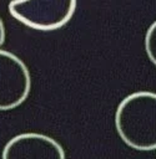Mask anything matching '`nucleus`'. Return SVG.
Listing matches in <instances>:
<instances>
[{"label": "nucleus", "instance_id": "obj_6", "mask_svg": "<svg viewBox=\"0 0 156 159\" xmlns=\"http://www.w3.org/2000/svg\"><path fill=\"white\" fill-rule=\"evenodd\" d=\"M5 41V27H4V22L0 17V46L4 43Z\"/></svg>", "mask_w": 156, "mask_h": 159}, {"label": "nucleus", "instance_id": "obj_4", "mask_svg": "<svg viewBox=\"0 0 156 159\" xmlns=\"http://www.w3.org/2000/svg\"><path fill=\"white\" fill-rule=\"evenodd\" d=\"M61 144L42 133H21L4 147L1 159H65Z\"/></svg>", "mask_w": 156, "mask_h": 159}, {"label": "nucleus", "instance_id": "obj_2", "mask_svg": "<svg viewBox=\"0 0 156 159\" xmlns=\"http://www.w3.org/2000/svg\"><path fill=\"white\" fill-rule=\"evenodd\" d=\"M76 5L77 0H11L9 12L30 29L54 31L72 19Z\"/></svg>", "mask_w": 156, "mask_h": 159}, {"label": "nucleus", "instance_id": "obj_3", "mask_svg": "<svg viewBox=\"0 0 156 159\" xmlns=\"http://www.w3.org/2000/svg\"><path fill=\"white\" fill-rule=\"evenodd\" d=\"M31 88L29 68L16 55L0 50V111L19 107Z\"/></svg>", "mask_w": 156, "mask_h": 159}, {"label": "nucleus", "instance_id": "obj_1", "mask_svg": "<svg viewBox=\"0 0 156 159\" xmlns=\"http://www.w3.org/2000/svg\"><path fill=\"white\" fill-rule=\"evenodd\" d=\"M115 127L122 142L132 149H156V93L139 91L126 96L115 112Z\"/></svg>", "mask_w": 156, "mask_h": 159}, {"label": "nucleus", "instance_id": "obj_5", "mask_svg": "<svg viewBox=\"0 0 156 159\" xmlns=\"http://www.w3.org/2000/svg\"><path fill=\"white\" fill-rule=\"evenodd\" d=\"M145 51L149 60L156 66V20L149 26L145 34Z\"/></svg>", "mask_w": 156, "mask_h": 159}]
</instances>
